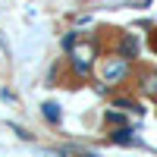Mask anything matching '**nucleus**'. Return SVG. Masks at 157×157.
<instances>
[{
    "instance_id": "nucleus-1",
    "label": "nucleus",
    "mask_w": 157,
    "mask_h": 157,
    "mask_svg": "<svg viewBox=\"0 0 157 157\" xmlns=\"http://www.w3.org/2000/svg\"><path fill=\"white\" fill-rule=\"evenodd\" d=\"M129 72V60L120 54V57H110V60H104V66H101V78L107 85H116V82H123Z\"/></svg>"
},
{
    "instance_id": "nucleus-2",
    "label": "nucleus",
    "mask_w": 157,
    "mask_h": 157,
    "mask_svg": "<svg viewBox=\"0 0 157 157\" xmlns=\"http://www.w3.org/2000/svg\"><path fill=\"white\" fill-rule=\"evenodd\" d=\"M91 57H94V44H82V47H75L72 50V66H75V72H88L91 69Z\"/></svg>"
},
{
    "instance_id": "nucleus-3",
    "label": "nucleus",
    "mask_w": 157,
    "mask_h": 157,
    "mask_svg": "<svg viewBox=\"0 0 157 157\" xmlns=\"http://www.w3.org/2000/svg\"><path fill=\"white\" fill-rule=\"evenodd\" d=\"M120 50H123V57H126V60H135V54H138V38H135V35H123Z\"/></svg>"
},
{
    "instance_id": "nucleus-4",
    "label": "nucleus",
    "mask_w": 157,
    "mask_h": 157,
    "mask_svg": "<svg viewBox=\"0 0 157 157\" xmlns=\"http://www.w3.org/2000/svg\"><path fill=\"white\" fill-rule=\"evenodd\" d=\"M110 138L116 141V145H141V141L135 138V132H132V129H126V126H123V129H116Z\"/></svg>"
},
{
    "instance_id": "nucleus-5",
    "label": "nucleus",
    "mask_w": 157,
    "mask_h": 157,
    "mask_svg": "<svg viewBox=\"0 0 157 157\" xmlns=\"http://www.w3.org/2000/svg\"><path fill=\"white\" fill-rule=\"evenodd\" d=\"M141 91L151 98H157V72H148L145 78H141Z\"/></svg>"
},
{
    "instance_id": "nucleus-6",
    "label": "nucleus",
    "mask_w": 157,
    "mask_h": 157,
    "mask_svg": "<svg viewBox=\"0 0 157 157\" xmlns=\"http://www.w3.org/2000/svg\"><path fill=\"white\" fill-rule=\"evenodd\" d=\"M41 110H44V120H47V123H60V120H63V113H60L57 104H44Z\"/></svg>"
},
{
    "instance_id": "nucleus-7",
    "label": "nucleus",
    "mask_w": 157,
    "mask_h": 157,
    "mask_svg": "<svg viewBox=\"0 0 157 157\" xmlns=\"http://www.w3.org/2000/svg\"><path fill=\"white\" fill-rule=\"evenodd\" d=\"M104 123H107V126H116V129H123V126H126V120H123L116 110H110L107 116H104Z\"/></svg>"
},
{
    "instance_id": "nucleus-8",
    "label": "nucleus",
    "mask_w": 157,
    "mask_h": 157,
    "mask_svg": "<svg viewBox=\"0 0 157 157\" xmlns=\"http://www.w3.org/2000/svg\"><path fill=\"white\" fill-rule=\"evenodd\" d=\"M151 50H154V54H157V29L151 32Z\"/></svg>"
}]
</instances>
